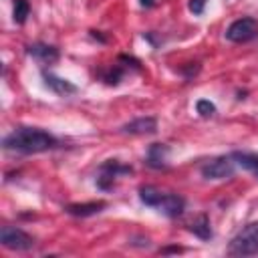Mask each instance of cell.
Segmentation results:
<instances>
[{"instance_id": "d6986e66", "label": "cell", "mask_w": 258, "mask_h": 258, "mask_svg": "<svg viewBox=\"0 0 258 258\" xmlns=\"http://www.w3.org/2000/svg\"><path fill=\"white\" fill-rule=\"evenodd\" d=\"M206 4H208V0H189L187 8H189V12H191V14L202 16V14H204V10H206Z\"/></svg>"}, {"instance_id": "ba28073f", "label": "cell", "mask_w": 258, "mask_h": 258, "mask_svg": "<svg viewBox=\"0 0 258 258\" xmlns=\"http://www.w3.org/2000/svg\"><path fill=\"white\" fill-rule=\"evenodd\" d=\"M26 54L32 56L40 64H54L60 58V50L54 44H46V42H32V44H28L26 46Z\"/></svg>"}, {"instance_id": "8fae6325", "label": "cell", "mask_w": 258, "mask_h": 258, "mask_svg": "<svg viewBox=\"0 0 258 258\" xmlns=\"http://www.w3.org/2000/svg\"><path fill=\"white\" fill-rule=\"evenodd\" d=\"M169 145L165 143H151L147 147V153H145V165H149L151 169H165L167 167V161H169Z\"/></svg>"}, {"instance_id": "277c9868", "label": "cell", "mask_w": 258, "mask_h": 258, "mask_svg": "<svg viewBox=\"0 0 258 258\" xmlns=\"http://www.w3.org/2000/svg\"><path fill=\"white\" fill-rule=\"evenodd\" d=\"M0 244L14 252H26L34 246V238L16 226H2L0 230Z\"/></svg>"}, {"instance_id": "4fadbf2b", "label": "cell", "mask_w": 258, "mask_h": 258, "mask_svg": "<svg viewBox=\"0 0 258 258\" xmlns=\"http://www.w3.org/2000/svg\"><path fill=\"white\" fill-rule=\"evenodd\" d=\"M105 208H107V202L99 200V202H85V204H69V206H64V212L71 216H77V218H89V216L103 212Z\"/></svg>"}, {"instance_id": "44dd1931", "label": "cell", "mask_w": 258, "mask_h": 258, "mask_svg": "<svg viewBox=\"0 0 258 258\" xmlns=\"http://www.w3.org/2000/svg\"><path fill=\"white\" fill-rule=\"evenodd\" d=\"M161 252H163V254H165V252H181V248H165V250H161Z\"/></svg>"}, {"instance_id": "ffe728a7", "label": "cell", "mask_w": 258, "mask_h": 258, "mask_svg": "<svg viewBox=\"0 0 258 258\" xmlns=\"http://www.w3.org/2000/svg\"><path fill=\"white\" fill-rule=\"evenodd\" d=\"M139 4H141L143 8H151V6L155 4V0H139Z\"/></svg>"}, {"instance_id": "30bf717a", "label": "cell", "mask_w": 258, "mask_h": 258, "mask_svg": "<svg viewBox=\"0 0 258 258\" xmlns=\"http://www.w3.org/2000/svg\"><path fill=\"white\" fill-rule=\"evenodd\" d=\"M42 83H44V87H48L58 97H69V95H75L79 91L75 83H71L69 79L58 77L54 73H48V71H42Z\"/></svg>"}, {"instance_id": "7a4b0ae2", "label": "cell", "mask_w": 258, "mask_h": 258, "mask_svg": "<svg viewBox=\"0 0 258 258\" xmlns=\"http://www.w3.org/2000/svg\"><path fill=\"white\" fill-rule=\"evenodd\" d=\"M230 256H254L258 254V222L246 224L228 244Z\"/></svg>"}, {"instance_id": "52a82bcc", "label": "cell", "mask_w": 258, "mask_h": 258, "mask_svg": "<svg viewBox=\"0 0 258 258\" xmlns=\"http://www.w3.org/2000/svg\"><path fill=\"white\" fill-rule=\"evenodd\" d=\"M133 167L127 165V163H121L119 159H107L101 163L99 167V173H97V187L101 189H111L115 179L119 175H125V173H131Z\"/></svg>"}, {"instance_id": "6da1fadb", "label": "cell", "mask_w": 258, "mask_h": 258, "mask_svg": "<svg viewBox=\"0 0 258 258\" xmlns=\"http://www.w3.org/2000/svg\"><path fill=\"white\" fill-rule=\"evenodd\" d=\"M58 145H60V141L52 133L38 129V127H16L2 139V147L6 151L24 153V155L42 153V151L54 149Z\"/></svg>"}, {"instance_id": "ac0fdd59", "label": "cell", "mask_w": 258, "mask_h": 258, "mask_svg": "<svg viewBox=\"0 0 258 258\" xmlns=\"http://www.w3.org/2000/svg\"><path fill=\"white\" fill-rule=\"evenodd\" d=\"M196 111H198L200 117L208 119V117H214L218 109H216V105H214L210 99H200V101L196 103Z\"/></svg>"}, {"instance_id": "9c48e42d", "label": "cell", "mask_w": 258, "mask_h": 258, "mask_svg": "<svg viewBox=\"0 0 258 258\" xmlns=\"http://www.w3.org/2000/svg\"><path fill=\"white\" fill-rule=\"evenodd\" d=\"M155 210L161 212V214L167 216V218H177V216H181L183 210H185V200H183L179 194L163 191V196L159 198Z\"/></svg>"}, {"instance_id": "8992f818", "label": "cell", "mask_w": 258, "mask_h": 258, "mask_svg": "<svg viewBox=\"0 0 258 258\" xmlns=\"http://www.w3.org/2000/svg\"><path fill=\"white\" fill-rule=\"evenodd\" d=\"M234 171H236V161L232 159V155H220V157H214L202 165V175L206 179H212V181L232 177Z\"/></svg>"}, {"instance_id": "9a60e30c", "label": "cell", "mask_w": 258, "mask_h": 258, "mask_svg": "<svg viewBox=\"0 0 258 258\" xmlns=\"http://www.w3.org/2000/svg\"><path fill=\"white\" fill-rule=\"evenodd\" d=\"M187 230L198 236L200 240H210L212 238V224H210V218L206 214H200L198 218H194L187 226Z\"/></svg>"}, {"instance_id": "5b68a950", "label": "cell", "mask_w": 258, "mask_h": 258, "mask_svg": "<svg viewBox=\"0 0 258 258\" xmlns=\"http://www.w3.org/2000/svg\"><path fill=\"white\" fill-rule=\"evenodd\" d=\"M131 69L139 71V69H141V67H139V60L133 58V56L121 54V56L117 58V62L111 64V67H107L105 71H101L99 77H101V81H103L105 85H109V87H117V85L123 81V77H125Z\"/></svg>"}, {"instance_id": "5bb4252c", "label": "cell", "mask_w": 258, "mask_h": 258, "mask_svg": "<svg viewBox=\"0 0 258 258\" xmlns=\"http://www.w3.org/2000/svg\"><path fill=\"white\" fill-rule=\"evenodd\" d=\"M232 159L236 161L238 167L246 169L248 173H252L258 179V153H250V151H234Z\"/></svg>"}, {"instance_id": "7c38bea8", "label": "cell", "mask_w": 258, "mask_h": 258, "mask_svg": "<svg viewBox=\"0 0 258 258\" xmlns=\"http://www.w3.org/2000/svg\"><path fill=\"white\" fill-rule=\"evenodd\" d=\"M123 133H129V135H151L157 131V119L155 117H137L129 123H125L121 127Z\"/></svg>"}, {"instance_id": "2e32d148", "label": "cell", "mask_w": 258, "mask_h": 258, "mask_svg": "<svg viewBox=\"0 0 258 258\" xmlns=\"http://www.w3.org/2000/svg\"><path fill=\"white\" fill-rule=\"evenodd\" d=\"M161 196H163V191L155 185H141L139 187V200H141V204H145L149 208H155Z\"/></svg>"}, {"instance_id": "3957f363", "label": "cell", "mask_w": 258, "mask_h": 258, "mask_svg": "<svg viewBox=\"0 0 258 258\" xmlns=\"http://www.w3.org/2000/svg\"><path fill=\"white\" fill-rule=\"evenodd\" d=\"M224 36H226V40L236 42V44L248 42V40H252V38L258 36V20L252 18V16H242V18L234 20V22L226 28Z\"/></svg>"}, {"instance_id": "e0dca14e", "label": "cell", "mask_w": 258, "mask_h": 258, "mask_svg": "<svg viewBox=\"0 0 258 258\" xmlns=\"http://www.w3.org/2000/svg\"><path fill=\"white\" fill-rule=\"evenodd\" d=\"M30 16V2L28 0H12V20L16 24H24Z\"/></svg>"}]
</instances>
